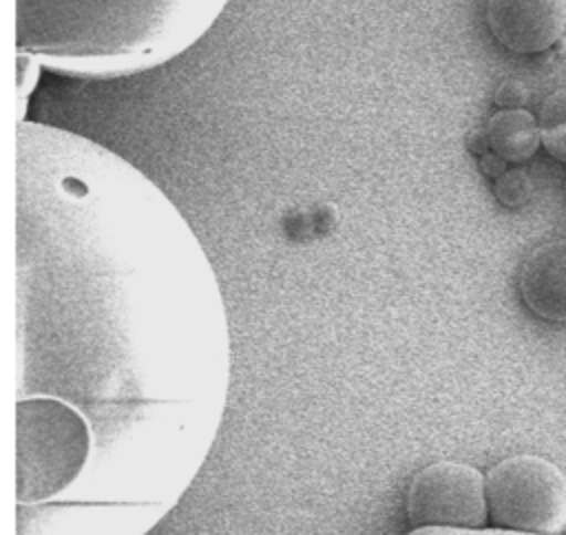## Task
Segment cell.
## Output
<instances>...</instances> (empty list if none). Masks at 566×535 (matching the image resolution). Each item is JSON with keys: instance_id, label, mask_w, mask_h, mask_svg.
Returning <instances> with one entry per match:
<instances>
[{"instance_id": "6da1fadb", "label": "cell", "mask_w": 566, "mask_h": 535, "mask_svg": "<svg viewBox=\"0 0 566 535\" xmlns=\"http://www.w3.org/2000/svg\"><path fill=\"white\" fill-rule=\"evenodd\" d=\"M228 0H15V49L77 77H119L188 51Z\"/></svg>"}, {"instance_id": "7a4b0ae2", "label": "cell", "mask_w": 566, "mask_h": 535, "mask_svg": "<svg viewBox=\"0 0 566 535\" xmlns=\"http://www.w3.org/2000/svg\"><path fill=\"white\" fill-rule=\"evenodd\" d=\"M88 427L62 400L27 398L15 405V495L42 502L66 489L88 455Z\"/></svg>"}, {"instance_id": "3957f363", "label": "cell", "mask_w": 566, "mask_h": 535, "mask_svg": "<svg viewBox=\"0 0 566 535\" xmlns=\"http://www.w3.org/2000/svg\"><path fill=\"white\" fill-rule=\"evenodd\" d=\"M486 504L502 528L559 535L566 528V475L546 458L511 455L489 471Z\"/></svg>"}, {"instance_id": "277c9868", "label": "cell", "mask_w": 566, "mask_h": 535, "mask_svg": "<svg viewBox=\"0 0 566 535\" xmlns=\"http://www.w3.org/2000/svg\"><path fill=\"white\" fill-rule=\"evenodd\" d=\"M405 508L413 528H480L489 515L486 478L462 462H433L411 475Z\"/></svg>"}, {"instance_id": "5b68a950", "label": "cell", "mask_w": 566, "mask_h": 535, "mask_svg": "<svg viewBox=\"0 0 566 535\" xmlns=\"http://www.w3.org/2000/svg\"><path fill=\"white\" fill-rule=\"evenodd\" d=\"M493 38L515 53H539L566 29V0H486Z\"/></svg>"}, {"instance_id": "8992f818", "label": "cell", "mask_w": 566, "mask_h": 535, "mask_svg": "<svg viewBox=\"0 0 566 535\" xmlns=\"http://www.w3.org/2000/svg\"><path fill=\"white\" fill-rule=\"evenodd\" d=\"M520 294L539 318L566 321V241L535 248L520 272Z\"/></svg>"}, {"instance_id": "52a82bcc", "label": "cell", "mask_w": 566, "mask_h": 535, "mask_svg": "<svg viewBox=\"0 0 566 535\" xmlns=\"http://www.w3.org/2000/svg\"><path fill=\"white\" fill-rule=\"evenodd\" d=\"M484 128L491 150L511 164L531 159L542 141L539 124L526 108H500Z\"/></svg>"}, {"instance_id": "ba28073f", "label": "cell", "mask_w": 566, "mask_h": 535, "mask_svg": "<svg viewBox=\"0 0 566 535\" xmlns=\"http://www.w3.org/2000/svg\"><path fill=\"white\" fill-rule=\"evenodd\" d=\"M539 135L544 148L566 164V88L551 93L539 108Z\"/></svg>"}, {"instance_id": "9c48e42d", "label": "cell", "mask_w": 566, "mask_h": 535, "mask_svg": "<svg viewBox=\"0 0 566 535\" xmlns=\"http://www.w3.org/2000/svg\"><path fill=\"white\" fill-rule=\"evenodd\" d=\"M493 192L500 203L509 208H520L531 199L533 181L524 170L513 168L502 172L497 179H493Z\"/></svg>"}, {"instance_id": "30bf717a", "label": "cell", "mask_w": 566, "mask_h": 535, "mask_svg": "<svg viewBox=\"0 0 566 535\" xmlns=\"http://www.w3.org/2000/svg\"><path fill=\"white\" fill-rule=\"evenodd\" d=\"M531 97V91L520 80H502L493 93V99L500 108H524Z\"/></svg>"}, {"instance_id": "8fae6325", "label": "cell", "mask_w": 566, "mask_h": 535, "mask_svg": "<svg viewBox=\"0 0 566 535\" xmlns=\"http://www.w3.org/2000/svg\"><path fill=\"white\" fill-rule=\"evenodd\" d=\"M407 535H542L513 528H460V526H420Z\"/></svg>"}, {"instance_id": "7c38bea8", "label": "cell", "mask_w": 566, "mask_h": 535, "mask_svg": "<svg viewBox=\"0 0 566 535\" xmlns=\"http://www.w3.org/2000/svg\"><path fill=\"white\" fill-rule=\"evenodd\" d=\"M480 170H482L486 177L497 179L502 172H506V161H504L500 155H495L493 150H489L486 155L480 157Z\"/></svg>"}, {"instance_id": "4fadbf2b", "label": "cell", "mask_w": 566, "mask_h": 535, "mask_svg": "<svg viewBox=\"0 0 566 535\" xmlns=\"http://www.w3.org/2000/svg\"><path fill=\"white\" fill-rule=\"evenodd\" d=\"M467 148L482 157L491 150V144H489V135H486V128H473L469 135H467Z\"/></svg>"}]
</instances>
